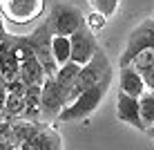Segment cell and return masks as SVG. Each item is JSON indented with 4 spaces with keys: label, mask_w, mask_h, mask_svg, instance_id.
I'll return each mask as SVG.
<instances>
[{
    "label": "cell",
    "mask_w": 154,
    "mask_h": 150,
    "mask_svg": "<svg viewBox=\"0 0 154 150\" xmlns=\"http://www.w3.org/2000/svg\"><path fill=\"white\" fill-rule=\"evenodd\" d=\"M119 90L130 96H141L145 92V83H143L139 69H136L132 63L127 65H121V72H119Z\"/></svg>",
    "instance_id": "obj_11"
},
{
    "label": "cell",
    "mask_w": 154,
    "mask_h": 150,
    "mask_svg": "<svg viewBox=\"0 0 154 150\" xmlns=\"http://www.w3.org/2000/svg\"><path fill=\"white\" fill-rule=\"evenodd\" d=\"M83 11L74 2H54L45 16V25L51 34L69 36L83 25Z\"/></svg>",
    "instance_id": "obj_2"
},
{
    "label": "cell",
    "mask_w": 154,
    "mask_h": 150,
    "mask_svg": "<svg viewBox=\"0 0 154 150\" xmlns=\"http://www.w3.org/2000/svg\"><path fill=\"white\" fill-rule=\"evenodd\" d=\"M63 146V139H60V132H56L49 123H42L38 121L34 135H31L27 141L23 143V150H38V148H60Z\"/></svg>",
    "instance_id": "obj_10"
},
{
    "label": "cell",
    "mask_w": 154,
    "mask_h": 150,
    "mask_svg": "<svg viewBox=\"0 0 154 150\" xmlns=\"http://www.w3.org/2000/svg\"><path fill=\"white\" fill-rule=\"evenodd\" d=\"M69 61L78 63V65H85V63L89 61L94 54H96L98 49V43L94 38V31L87 29L85 25H81L74 34H69Z\"/></svg>",
    "instance_id": "obj_8"
},
{
    "label": "cell",
    "mask_w": 154,
    "mask_h": 150,
    "mask_svg": "<svg viewBox=\"0 0 154 150\" xmlns=\"http://www.w3.org/2000/svg\"><path fill=\"white\" fill-rule=\"evenodd\" d=\"M20 38H23V43H27L29 49L36 54V58L40 61V65H42V69H45L47 76H54V72H56L58 65H56L54 56H51V31L47 29L45 20H42L38 27H34L29 34H23Z\"/></svg>",
    "instance_id": "obj_4"
},
{
    "label": "cell",
    "mask_w": 154,
    "mask_h": 150,
    "mask_svg": "<svg viewBox=\"0 0 154 150\" xmlns=\"http://www.w3.org/2000/svg\"><path fill=\"white\" fill-rule=\"evenodd\" d=\"M152 45H154V18H147L130 34L127 45H125L123 54H121V58H119V65H127L141 49L152 47Z\"/></svg>",
    "instance_id": "obj_7"
},
{
    "label": "cell",
    "mask_w": 154,
    "mask_h": 150,
    "mask_svg": "<svg viewBox=\"0 0 154 150\" xmlns=\"http://www.w3.org/2000/svg\"><path fill=\"white\" fill-rule=\"evenodd\" d=\"M87 2H89V7H92L94 11H98V14H103L105 18H109V16L116 14L121 0H87Z\"/></svg>",
    "instance_id": "obj_15"
},
{
    "label": "cell",
    "mask_w": 154,
    "mask_h": 150,
    "mask_svg": "<svg viewBox=\"0 0 154 150\" xmlns=\"http://www.w3.org/2000/svg\"><path fill=\"white\" fill-rule=\"evenodd\" d=\"M139 114H141L143 128L147 130L154 121V90L145 88V92L139 96Z\"/></svg>",
    "instance_id": "obj_13"
},
{
    "label": "cell",
    "mask_w": 154,
    "mask_h": 150,
    "mask_svg": "<svg viewBox=\"0 0 154 150\" xmlns=\"http://www.w3.org/2000/svg\"><path fill=\"white\" fill-rule=\"evenodd\" d=\"M105 20H107V18H105L103 14L94 11V9H92V11H89L87 16H83V25H85L87 29H92L94 34H96V31H100V29L105 27Z\"/></svg>",
    "instance_id": "obj_16"
},
{
    "label": "cell",
    "mask_w": 154,
    "mask_h": 150,
    "mask_svg": "<svg viewBox=\"0 0 154 150\" xmlns=\"http://www.w3.org/2000/svg\"><path fill=\"white\" fill-rule=\"evenodd\" d=\"M67 103V90L60 88L54 76H45L40 90V119L45 121H56L58 112Z\"/></svg>",
    "instance_id": "obj_6"
},
{
    "label": "cell",
    "mask_w": 154,
    "mask_h": 150,
    "mask_svg": "<svg viewBox=\"0 0 154 150\" xmlns=\"http://www.w3.org/2000/svg\"><path fill=\"white\" fill-rule=\"evenodd\" d=\"M109 85H112V72H107L98 83H94L92 88L83 90L76 99H72L69 103H65V105H63V110L58 112L56 119L58 121H76V119H85V116H89L100 103H103V99H105V94H107Z\"/></svg>",
    "instance_id": "obj_1"
},
{
    "label": "cell",
    "mask_w": 154,
    "mask_h": 150,
    "mask_svg": "<svg viewBox=\"0 0 154 150\" xmlns=\"http://www.w3.org/2000/svg\"><path fill=\"white\" fill-rule=\"evenodd\" d=\"M69 36H58V34H51V56H54L56 65H63V63L69 61Z\"/></svg>",
    "instance_id": "obj_14"
},
{
    "label": "cell",
    "mask_w": 154,
    "mask_h": 150,
    "mask_svg": "<svg viewBox=\"0 0 154 150\" xmlns=\"http://www.w3.org/2000/svg\"><path fill=\"white\" fill-rule=\"evenodd\" d=\"M78 69H81V65H78V63H74V61L63 63V65H58V67H56V72H54V81L60 85V88H65L67 92H69L74 78H76V74H78Z\"/></svg>",
    "instance_id": "obj_12"
},
{
    "label": "cell",
    "mask_w": 154,
    "mask_h": 150,
    "mask_svg": "<svg viewBox=\"0 0 154 150\" xmlns=\"http://www.w3.org/2000/svg\"><path fill=\"white\" fill-rule=\"evenodd\" d=\"M141 78H143V83H145V88H150V90H154V65H150V67H145V69H141Z\"/></svg>",
    "instance_id": "obj_17"
},
{
    "label": "cell",
    "mask_w": 154,
    "mask_h": 150,
    "mask_svg": "<svg viewBox=\"0 0 154 150\" xmlns=\"http://www.w3.org/2000/svg\"><path fill=\"white\" fill-rule=\"evenodd\" d=\"M116 116H119V121H123V123H127V126L145 132L143 121H141V114H139V96H130V94H125V92L119 90V99H116Z\"/></svg>",
    "instance_id": "obj_9"
},
{
    "label": "cell",
    "mask_w": 154,
    "mask_h": 150,
    "mask_svg": "<svg viewBox=\"0 0 154 150\" xmlns=\"http://www.w3.org/2000/svg\"><path fill=\"white\" fill-rule=\"evenodd\" d=\"M107 72H112V67H109V63H107L105 52L98 47L96 54L89 58L85 65H81V69H78L76 78H74V83H72V88H69V92H67V103H69L72 99H76L83 90H87V88H92L94 83H98Z\"/></svg>",
    "instance_id": "obj_3"
},
{
    "label": "cell",
    "mask_w": 154,
    "mask_h": 150,
    "mask_svg": "<svg viewBox=\"0 0 154 150\" xmlns=\"http://www.w3.org/2000/svg\"><path fill=\"white\" fill-rule=\"evenodd\" d=\"M0 18H2V14H0Z\"/></svg>",
    "instance_id": "obj_18"
},
{
    "label": "cell",
    "mask_w": 154,
    "mask_h": 150,
    "mask_svg": "<svg viewBox=\"0 0 154 150\" xmlns=\"http://www.w3.org/2000/svg\"><path fill=\"white\" fill-rule=\"evenodd\" d=\"M152 18H154V16H152Z\"/></svg>",
    "instance_id": "obj_19"
},
{
    "label": "cell",
    "mask_w": 154,
    "mask_h": 150,
    "mask_svg": "<svg viewBox=\"0 0 154 150\" xmlns=\"http://www.w3.org/2000/svg\"><path fill=\"white\" fill-rule=\"evenodd\" d=\"M45 0H0V14L7 25H31L40 18Z\"/></svg>",
    "instance_id": "obj_5"
}]
</instances>
